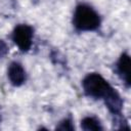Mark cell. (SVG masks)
<instances>
[{
	"instance_id": "5b68a950",
	"label": "cell",
	"mask_w": 131,
	"mask_h": 131,
	"mask_svg": "<svg viewBox=\"0 0 131 131\" xmlns=\"http://www.w3.org/2000/svg\"><path fill=\"white\" fill-rule=\"evenodd\" d=\"M107 110L113 114V115H119L121 114L122 107H123V100L118 91L114 88H112L107 94L102 98Z\"/></svg>"
},
{
	"instance_id": "3957f363",
	"label": "cell",
	"mask_w": 131,
	"mask_h": 131,
	"mask_svg": "<svg viewBox=\"0 0 131 131\" xmlns=\"http://www.w3.org/2000/svg\"><path fill=\"white\" fill-rule=\"evenodd\" d=\"M33 28L29 25H18L12 31V41L23 52L28 51L32 46Z\"/></svg>"
},
{
	"instance_id": "9c48e42d",
	"label": "cell",
	"mask_w": 131,
	"mask_h": 131,
	"mask_svg": "<svg viewBox=\"0 0 131 131\" xmlns=\"http://www.w3.org/2000/svg\"><path fill=\"white\" fill-rule=\"evenodd\" d=\"M8 52V46L7 44L3 41V40H0V58H2L3 56H5Z\"/></svg>"
},
{
	"instance_id": "277c9868",
	"label": "cell",
	"mask_w": 131,
	"mask_h": 131,
	"mask_svg": "<svg viewBox=\"0 0 131 131\" xmlns=\"http://www.w3.org/2000/svg\"><path fill=\"white\" fill-rule=\"evenodd\" d=\"M7 77L13 86H20L26 81V71L19 62L13 61L7 69Z\"/></svg>"
},
{
	"instance_id": "6da1fadb",
	"label": "cell",
	"mask_w": 131,
	"mask_h": 131,
	"mask_svg": "<svg viewBox=\"0 0 131 131\" xmlns=\"http://www.w3.org/2000/svg\"><path fill=\"white\" fill-rule=\"evenodd\" d=\"M73 25L78 31H94L100 26V16L91 6L79 4L73 15Z\"/></svg>"
},
{
	"instance_id": "ba28073f",
	"label": "cell",
	"mask_w": 131,
	"mask_h": 131,
	"mask_svg": "<svg viewBox=\"0 0 131 131\" xmlns=\"http://www.w3.org/2000/svg\"><path fill=\"white\" fill-rule=\"evenodd\" d=\"M56 130H74V125L71 119H63L58 126H56Z\"/></svg>"
},
{
	"instance_id": "52a82bcc",
	"label": "cell",
	"mask_w": 131,
	"mask_h": 131,
	"mask_svg": "<svg viewBox=\"0 0 131 131\" xmlns=\"http://www.w3.org/2000/svg\"><path fill=\"white\" fill-rule=\"evenodd\" d=\"M81 128L86 131H92V130H102V126L99 122V120L95 117H85L81 121Z\"/></svg>"
},
{
	"instance_id": "7a4b0ae2",
	"label": "cell",
	"mask_w": 131,
	"mask_h": 131,
	"mask_svg": "<svg viewBox=\"0 0 131 131\" xmlns=\"http://www.w3.org/2000/svg\"><path fill=\"white\" fill-rule=\"evenodd\" d=\"M82 86L85 94L95 99H102L107 94V92L113 88L110 85V83L101 75L97 73L88 74L83 79Z\"/></svg>"
},
{
	"instance_id": "8992f818",
	"label": "cell",
	"mask_w": 131,
	"mask_h": 131,
	"mask_svg": "<svg viewBox=\"0 0 131 131\" xmlns=\"http://www.w3.org/2000/svg\"><path fill=\"white\" fill-rule=\"evenodd\" d=\"M117 73L125 83L126 87L130 86V57L127 53H123L117 62Z\"/></svg>"
}]
</instances>
